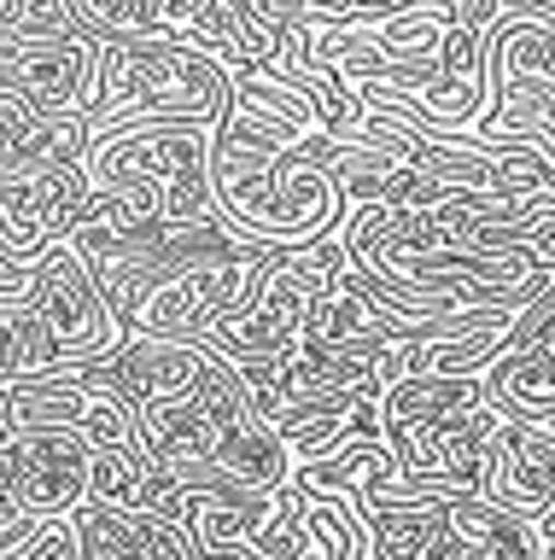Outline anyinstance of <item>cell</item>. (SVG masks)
Here are the masks:
<instances>
[{
    "instance_id": "14",
    "label": "cell",
    "mask_w": 555,
    "mask_h": 560,
    "mask_svg": "<svg viewBox=\"0 0 555 560\" xmlns=\"http://www.w3.org/2000/svg\"><path fill=\"white\" fill-rule=\"evenodd\" d=\"M450 192H456V187L439 182L432 170H421V164H397L392 182H386V192H380V210H439Z\"/></svg>"
},
{
    "instance_id": "16",
    "label": "cell",
    "mask_w": 555,
    "mask_h": 560,
    "mask_svg": "<svg viewBox=\"0 0 555 560\" xmlns=\"http://www.w3.org/2000/svg\"><path fill=\"white\" fill-rule=\"evenodd\" d=\"M550 427H555V415H550Z\"/></svg>"
},
{
    "instance_id": "13",
    "label": "cell",
    "mask_w": 555,
    "mask_h": 560,
    "mask_svg": "<svg viewBox=\"0 0 555 560\" xmlns=\"http://www.w3.org/2000/svg\"><path fill=\"white\" fill-rule=\"evenodd\" d=\"M147 479H152V455H141V450H94L89 502H106V508H141Z\"/></svg>"
},
{
    "instance_id": "3",
    "label": "cell",
    "mask_w": 555,
    "mask_h": 560,
    "mask_svg": "<svg viewBox=\"0 0 555 560\" xmlns=\"http://www.w3.org/2000/svg\"><path fill=\"white\" fill-rule=\"evenodd\" d=\"M12 304H19V298H12ZM24 304L36 310L47 322V332L59 339L65 368L100 362V357H112V350L129 339V327L117 322L112 298L100 292V280L89 269V257L77 252V240H54L36 262H30Z\"/></svg>"
},
{
    "instance_id": "1",
    "label": "cell",
    "mask_w": 555,
    "mask_h": 560,
    "mask_svg": "<svg viewBox=\"0 0 555 560\" xmlns=\"http://www.w3.org/2000/svg\"><path fill=\"white\" fill-rule=\"evenodd\" d=\"M234 105V70L199 52L182 30L152 35V42L106 47V70H100V100L89 122L112 117H141V112H170V117H194V122H222V112Z\"/></svg>"
},
{
    "instance_id": "2",
    "label": "cell",
    "mask_w": 555,
    "mask_h": 560,
    "mask_svg": "<svg viewBox=\"0 0 555 560\" xmlns=\"http://www.w3.org/2000/svg\"><path fill=\"white\" fill-rule=\"evenodd\" d=\"M7 520H0V549L36 542L54 520H71L89 502L94 444L82 432H24L7 438Z\"/></svg>"
},
{
    "instance_id": "9",
    "label": "cell",
    "mask_w": 555,
    "mask_h": 560,
    "mask_svg": "<svg viewBox=\"0 0 555 560\" xmlns=\"http://www.w3.org/2000/svg\"><path fill=\"white\" fill-rule=\"evenodd\" d=\"M141 444L152 455V467H217L222 450V427L211 420V409L194 397L182 402H159L141 415Z\"/></svg>"
},
{
    "instance_id": "6",
    "label": "cell",
    "mask_w": 555,
    "mask_h": 560,
    "mask_svg": "<svg viewBox=\"0 0 555 560\" xmlns=\"http://www.w3.org/2000/svg\"><path fill=\"white\" fill-rule=\"evenodd\" d=\"M479 497H492L497 508H509L520 520L544 525L555 514V427L550 420H509L485 450V485Z\"/></svg>"
},
{
    "instance_id": "7",
    "label": "cell",
    "mask_w": 555,
    "mask_h": 560,
    "mask_svg": "<svg viewBox=\"0 0 555 560\" xmlns=\"http://www.w3.org/2000/svg\"><path fill=\"white\" fill-rule=\"evenodd\" d=\"M77 542L82 560H205L187 525L152 508H106V502H82L77 508Z\"/></svg>"
},
{
    "instance_id": "5",
    "label": "cell",
    "mask_w": 555,
    "mask_h": 560,
    "mask_svg": "<svg viewBox=\"0 0 555 560\" xmlns=\"http://www.w3.org/2000/svg\"><path fill=\"white\" fill-rule=\"evenodd\" d=\"M217 362V345L211 339H164V332H129L124 345L112 350V357L100 362H82L89 368V380L112 385V392H124L135 409H159V402H182L194 397L205 374H211Z\"/></svg>"
},
{
    "instance_id": "8",
    "label": "cell",
    "mask_w": 555,
    "mask_h": 560,
    "mask_svg": "<svg viewBox=\"0 0 555 560\" xmlns=\"http://www.w3.org/2000/svg\"><path fill=\"white\" fill-rule=\"evenodd\" d=\"M450 532L462 542V560H544V525L509 514L479 490L450 502Z\"/></svg>"
},
{
    "instance_id": "4",
    "label": "cell",
    "mask_w": 555,
    "mask_h": 560,
    "mask_svg": "<svg viewBox=\"0 0 555 560\" xmlns=\"http://www.w3.org/2000/svg\"><path fill=\"white\" fill-rule=\"evenodd\" d=\"M479 409H492L485 374H409L386 392V450L404 472H444L450 427Z\"/></svg>"
},
{
    "instance_id": "10",
    "label": "cell",
    "mask_w": 555,
    "mask_h": 560,
    "mask_svg": "<svg viewBox=\"0 0 555 560\" xmlns=\"http://www.w3.org/2000/svg\"><path fill=\"white\" fill-rule=\"evenodd\" d=\"M217 467L229 472V479L252 485V490H269V497H281V490H292V479H299V455H292V444L281 438V427H269L264 415H252V420H240V427L222 432Z\"/></svg>"
},
{
    "instance_id": "12",
    "label": "cell",
    "mask_w": 555,
    "mask_h": 560,
    "mask_svg": "<svg viewBox=\"0 0 555 560\" xmlns=\"http://www.w3.org/2000/svg\"><path fill=\"white\" fill-rule=\"evenodd\" d=\"M71 30L94 47H129V42H152L170 35L159 0H59Z\"/></svg>"
},
{
    "instance_id": "15",
    "label": "cell",
    "mask_w": 555,
    "mask_h": 560,
    "mask_svg": "<svg viewBox=\"0 0 555 560\" xmlns=\"http://www.w3.org/2000/svg\"><path fill=\"white\" fill-rule=\"evenodd\" d=\"M7 560H82V542H77V520H54L36 542L12 549Z\"/></svg>"
},
{
    "instance_id": "11",
    "label": "cell",
    "mask_w": 555,
    "mask_h": 560,
    "mask_svg": "<svg viewBox=\"0 0 555 560\" xmlns=\"http://www.w3.org/2000/svg\"><path fill=\"white\" fill-rule=\"evenodd\" d=\"M492 409L509 420H550L555 415V327L544 339H532L527 350H509L492 374Z\"/></svg>"
}]
</instances>
